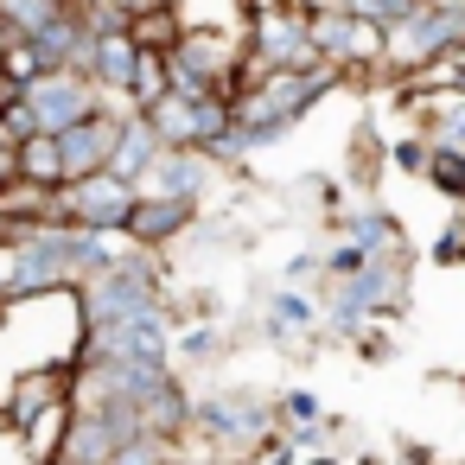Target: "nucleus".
Returning <instances> with one entry per match:
<instances>
[{
	"label": "nucleus",
	"instance_id": "nucleus-18",
	"mask_svg": "<svg viewBox=\"0 0 465 465\" xmlns=\"http://www.w3.org/2000/svg\"><path fill=\"white\" fill-rule=\"evenodd\" d=\"M433 262H446V268H452V262H465V223H452V230L433 242Z\"/></svg>",
	"mask_w": 465,
	"mask_h": 465
},
{
	"label": "nucleus",
	"instance_id": "nucleus-8",
	"mask_svg": "<svg viewBox=\"0 0 465 465\" xmlns=\"http://www.w3.org/2000/svg\"><path fill=\"white\" fill-rule=\"evenodd\" d=\"M179 0H153V7H141V14H128L122 20V33L134 39V52H166L173 39H179Z\"/></svg>",
	"mask_w": 465,
	"mask_h": 465
},
{
	"label": "nucleus",
	"instance_id": "nucleus-1",
	"mask_svg": "<svg viewBox=\"0 0 465 465\" xmlns=\"http://www.w3.org/2000/svg\"><path fill=\"white\" fill-rule=\"evenodd\" d=\"M128 204H134V185L115 179L109 166L52 185V223H71V230H103V236H115L122 217H128Z\"/></svg>",
	"mask_w": 465,
	"mask_h": 465
},
{
	"label": "nucleus",
	"instance_id": "nucleus-6",
	"mask_svg": "<svg viewBox=\"0 0 465 465\" xmlns=\"http://www.w3.org/2000/svg\"><path fill=\"white\" fill-rule=\"evenodd\" d=\"M153 153H160V134L147 128V115H141V109H128V115H122V128H115V147H109V173L134 185V179L153 166Z\"/></svg>",
	"mask_w": 465,
	"mask_h": 465
},
{
	"label": "nucleus",
	"instance_id": "nucleus-12",
	"mask_svg": "<svg viewBox=\"0 0 465 465\" xmlns=\"http://www.w3.org/2000/svg\"><path fill=\"white\" fill-rule=\"evenodd\" d=\"M395 236H401V230H395L389 211H357V217H351V242H357L363 255H395Z\"/></svg>",
	"mask_w": 465,
	"mask_h": 465
},
{
	"label": "nucleus",
	"instance_id": "nucleus-5",
	"mask_svg": "<svg viewBox=\"0 0 465 465\" xmlns=\"http://www.w3.org/2000/svg\"><path fill=\"white\" fill-rule=\"evenodd\" d=\"M58 395H71V363L64 357H45V363H33V370H20L14 382H7V395H0V427H26L45 401H58Z\"/></svg>",
	"mask_w": 465,
	"mask_h": 465
},
{
	"label": "nucleus",
	"instance_id": "nucleus-4",
	"mask_svg": "<svg viewBox=\"0 0 465 465\" xmlns=\"http://www.w3.org/2000/svg\"><path fill=\"white\" fill-rule=\"evenodd\" d=\"M192 217H198V198L134 192V204H128V217H122V230H115V236H134L141 249H166L173 236H185V230H192Z\"/></svg>",
	"mask_w": 465,
	"mask_h": 465
},
{
	"label": "nucleus",
	"instance_id": "nucleus-9",
	"mask_svg": "<svg viewBox=\"0 0 465 465\" xmlns=\"http://www.w3.org/2000/svg\"><path fill=\"white\" fill-rule=\"evenodd\" d=\"M14 173L33 179V185H58V179H64L58 134H26V141H14Z\"/></svg>",
	"mask_w": 465,
	"mask_h": 465
},
{
	"label": "nucleus",
	"instance_id": "nucleus-10",
	"mask_svg": "<svg viewBox=\"0 0 465 465\" xmlns=\"http://www.w3.org/2000/svg\"><path fill=\"white\" fill-rule=\"evenodd\" d=\"M173 84H166V52H134V77H128V90H122V103L128 109H147L153 96H166Z\"/></svg>",
	"mask_w": 465,
	"mask_h": 465
},
{
	"label": "nucleus",
	"instance_id": "nucleus-15",
	"mask_svg": "<svg viewBox=\"0 0 465 465\" xmlns=\"http://www.w3.org/2000/svg\"><path fill=\"white\" fill-rule=\"evenodd\" d=\"M376 166H382V141H376V128H357V141H351V179H376Z\"/></svg>",
	"mask_w": 465,
	"mask_h": 465
},
{
	"label": "nucleus",
	"instance_id": "nucleus-21",
	"mask_svg": "<svg viewBox=\"0 0 465 465\" xmlns=\"http://www.w3.org/2000/svg\"><path fill=\"white\" fill-rule=\"evenodd\" d=\"M39 465H71V459H39Z\"/></svg>",
	"mask_w": 465,
	"mask_h": 465
},
{
	"label": "nucleus",
	"instance_id": "nucleus-3",
	"mask_svg": "<svg viewBox=\"0 0 465 465\" xmlns=\"http://www.w3.org/2000/svg\"><path fill=\"white\" fill-rule=\"evenodd\" d=\"M26 109H33V122H39V134H58V128H71V122H84V115H96L109 96L84 77V71H39L26 90Z\"/></svg>",
	"mask_w": 465,
	"mask_h": 465
},
{
	"label": "nucleus",
	"instance_id": "nucleus-24",
	"mask_svg": "<svg viewBox=\"0 0 465 465\" xmlns=\"http://www.w3.org/2000/svg\"><path fill=\"white\" fill-rule=\"evenodd\" d=\"M0 141H7V134H0Z\"/></svg>",
	"mask_w": 465,
	"mask_h": 465
},
{
	"label": "nucleus",
	"instance_id": "nucleus-16",
	"mask_svg": "<svg viewBox=\"0 0 465 465\" xmlns=\"http://www.w3.org/2000/svg\"><path fill=\"white\" fill-rule=\"evenodd\" d=\"M427 153H433V141H420V134H401V141H395V166H401V173H420Z\"/></svg>",
	"mask_w": 465,
	"mask_h": 465
},
{
	"label": "nucleus",
	"instance_id": "nucleus-7",
	"mask_svg": "<svg viewBox=\"0 0 465 465\" xmlns=\"http://www.w3.org/2000/svg\"><path fill=\"white\" fill-rule=\"evenodd\" d=\"M64 427H71V395H58V401H45L26 427H14L20 433V452H26V465H39V459H58V446H64Z\"/></svg>",
	"mask_w": 465,
	"mask_h": 465
},
{
	"label": "nucleus",
	"instance_id": "nucleus-23",
	"mask_svg": "<svg viewBox=\"0 0 465 465\" xmlns=\"http://www.w3.org/2000/svg\"><path fill=\"white\" fill-rule=\"evenodd\" d=\"M0 45H7V26H0Z\"/></svg>",
	"mask_w": 465,
	"mask_h": 465
},
{
	"label": "nucleus",
	"instance_id": "nucleus-20",
	"mask_svg": "<svg viewBox=\"0 0 465 465\" xmlns=\"http://www.w3.org/2000/svg\"><path fill=\"white\" fill-rule=\"evenodd\" d=\"M281 414H287V420H325L312 395H287V401H281Z\"/></svg>",
	"mask_w": 465,
	"mask_h": 465
},
{
	"label": "nucleus",
	"instance_id": "nucleus-19",
	"mask_svg": "<svg viewBox=\"0 0 465 465\" xmlns=\"http://www.w3.org/2000/svg\"><path fill=\"white\" fill-rule=\"evenodd\" d=\"M325 268H331V274H357V268H363V249H357V242H344V249H331V255H325Z\"/></svg>",
	"mask_w": 465,
	"mask_h": 465
},
{
	"label": "nucleus",
	"instance_id": "nucleus-13",
	"mask_svg": "<svg viewBox=\"0 0 465 465\" xmlns=\"http://www.w3.org/2000/svg\"><path fill=\"white\" fill-rule=\"evenodd\" d=\"M420 179H427L433 192H446V198H465V153H459V147H440V141H433V153H427Z\"/></svg>",
	"mask_w": 465,
	"mask_h": 465
},
{
	"label": "nucleus",
	"instance_id": "nucleus-14",
	"mask_svg": "<svg viewBox=\"0 0 465 465\" xmlns=\"http://www.w3.org/2000/svg\"><path fill=\"white\" fill-rule=\"evenodd\" d=\"M39 71H45V58L33 52V39H14V33H7V45H0V77H7L14 90H26Z\"/></svg>",
	"mask_w": 465,
	"mask_h": 465
},
{
	"label": "nucleus",
	"instance_id": "nucleus-17",
	"mask_svg": "<svg viewBox=\"0 0 465 465\" xmlns=\"http://www.w3.org/2000/svg\"><path fill=\"white\" fill-rule=\"evenodd\" d=\"M274 319H281V325H306V319H312V306H306L300 293H274Z\"/></svg>",
	"mask_w": 465,
	"mask_h": 465
},
{
	"label": "nucleus",
	"instance_id": "nucleus-2",
	"mask_svg": "<svg viewBox=\"0 0 465 465\" xmlns=\"http://www.w3.org/2000/svg\"><path fill=\"white\" fill-rule=\"evenodd\" d=\"M141 115H147V128L160 134V147H198V153H211V147L230 134V103H223V96L166 90V96H153Z\"/></svg>",
	"mask_w": 465,
	"mask_h": 465
},
{
	"label": "nucleus",
	"instance_id": "nucleus-22",
	"mask_svg": "<svg viewBox=\"0 0 465 465\" xmlns=\"http://www.w3.org/2000/svg\"><path fill=\"white\" fill-rule=\"evenodd\" d=\"M312 465H338V459H312Z\"/></svg>",
	"mask_w": 465,
	"mask_h": 465
},
{
	"label": "nucleus",
	"instance_id": "nucleus-11",
	"mask_svg": "<svg viewBox=\"0 0 465 465\" xmlns=\"http://www.w3.org/2000/svg\"><path fill=\"white\" fill-rule=\"evenodd\" d=\"M103 465H173V440H166V433L134 427L128 440H115V446H109V459H103Z\"/></svg>",
	"mask_w": 465,
	"mask_h": 465
}]
</instances>
